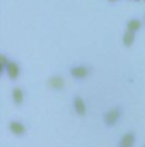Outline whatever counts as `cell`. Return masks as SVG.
<instances>
[{
	"label": "cell",
	"mask_w": 145,
	"mask_h": 147,
	"mask_svg": "<svg viewBox=\"0 0 145 147\" xmlns=\"http://www.w3.org/2000/svg\"><path fill=\"white\" fill-rule=\"evenodd\" d=\"M133 142H135V135L126 134V135H123V139L119 142V147H133Z\"/></svg>",
	"instance_id": "5b68a950"
},
{
	"label": "cell",
	"mask_w": 145,
	"mask_h": 147,
	"mask_svg": "<svg viewBox=\"0 0 145 147\" xmlns=\"http://www.w3.org/2000/svg\"><path fill=\"white\" fill-rule=\"evenodd\" d=\"M12 98H14V103H15V105H21V103H22L24 94H22V91H21L19 87H15V89H14V92H12Z\"/></svg>",
	"instance_id": "9c48e42d"
},
{
	"label": "cell",
	"mask_w": 145,
	"mask_h": 147,
	"mask_svg": "<svg viewBox=\"0 0 145 147\" xmlns=\"http://www.w3.org/2000/svg\"><path fill=\"white\" fill-rule=\"evenodd\" d=\"M10 130H12L15 135H22V134L26 132L24 125H22V123H19V121H12V123H10Z\"/></svg>",
	"instance_id": "52a82bcc"
},
{
	"label": "cell",
	"mask_w": 145,
	"mask_h": 147,
	"mask_svg": "<svg viewBox=\"0 0 145 147\" xmlns=\"http://www.w3.org/2000/svg\"><path fill=\"white\" fill-rule=\"evenodd\" d=\"M118 118H119V110H111V111L106 113L104 121H106L108 125H114V123L118 121Z\"/></svg>",
	"instance_id": "6da1fadb"
},
{
	"label": "cell",
	"mask_w": 145,
	"mask_h": 147,
	"mask_svg": "<svg viewBox=\"0 0 145 147\" xmlns=\"http://www.w3.org/2000/svg\"><path fill=\"white\" fill-rule=\"evenodd\" d=\"M128 31H132V33H135V31H138L140 29V26H142V22L140 21H137V19H132V21H128Z\"/></svg>",
	"instance_id": "ba28073f"
},
{
	"label": "cell",
	"mask_w": 145,
	"mask_h": 147,
	"mask_svg": "<svg viewBox=\"0 0 145 147\" xmlns=\"http://www.w3.org/2000/svg\"><path fill=\"white\" fill-rule=\"evenodd\" d=\"M50 86H51L53 89H58V91H60V89H63L65 82H63V79H62V77H58V75H56V77H51V79H50Z\"/></svg>",
	"instance_id": "8992f818"
},
{
	"label": "cell",
	"mask_w": 145,
	"mask_h": 147,
	"mask_svg": "<svg viewBox=\"0 0 145 147\" xmlns=\"http://www.w3.org/2000/svg\"><path fill=\"white\" fill-rule=\"evenodd\" d=\"M0 62H2V65H3V67L7 69V65H9V62H7V58H5V57H0Z\"/></svg>",
	"instance_id": "8fae6325"
},
{
	"label": "cell",
	"mask_w": 145,
	"mask_h": 147,
	"mask_svg": "<svg viewBox=\"0 0 145 147\" xmlns=\"http://www.w3.org/2000/svg\"><path fill=\"white\" fill-rule=\"evenodd\" d=\"M7 74H9L10 79H17V77H19V65L14 63V62H10V63L7 65Z\"/></svg>",
	"instance_id": "277c9868"
},
{
	"label": "cell",
	"mask_w": 145,
	"mask_h": 147,
	"mask_svg": "<svg viewBox=\"0 0 145 147\" xmlns=\"http://www.w3.org/2000/svg\"><path fill=\"white\" fill-rule=\"evenodd\" d=\"M73 106H75V111H77V115H85V103L82 101V98H75L73 99Z\"/></svg>",
	"instance_id": "7a4b0ae2"
},
{
	"label": "cell",
	"mask_w": 145,
	"mask_h": 147,
	"mask_svg": "<svg viewBox=\"0 0 145 147\" xmlns=\"http://www.w3.org/2000/svg\"><path fill=\"white\" fill-rule=\"evenodd\" d=\"M111 2H114V0H111Z\"/></svg>",
	"instance_id": "7c38bea8"
},
{
	"label": "cell",
	"mask_w": 145,
	"mask_h": 147,
	"mask_svg": "<svg viewBox=\"0 0 145 147\" xmlns=\"http://www.w3.org/2000/svg\"><path fill=\"white\" fill-rule=\"evenodd\" d=\"M87 74H89L87 67H73L72 69V75L75 77V79H85Z\"/></svg>",
	"instance_id": "3957f363"
},
{
	"label": "cell",
	"mask_w": 145,
	"mask_h": 147,
	"mask_svg": "<svg viewBox=\"0 0 145 147\" xmlns=\"http://www.w3.org/2000/svg\"><path fill=\"white\" fill-rule=\"evenodd\" d=\"M133 39H135V33H132V31H128L125 36H123V43H125V46H132V43H133Z\"/></svg>",
	"instance_id": "30bf717a"
}]
</instances>
